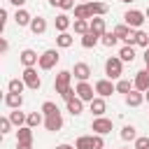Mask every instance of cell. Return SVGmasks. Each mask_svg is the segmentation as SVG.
Here are the masks:
<instances>
[{"mask_svg":"<svg viewBox=\"0 0 149 149\" xmlns=\"http://www.w3.org/2000/svg\"><path fill=\"white\" fill-rule=\"evenodd\" d=\"M147 72H149V63H147Z\"/></svg>","mask_w":149,"mask_h":149,"instance_id":"52","label":"cell"},{"mask_svg":"<svg viewBox=\"0 0 149 149\" xmlns=\"http://www.w3.org/2000/svg\"><path fill=\"white\" fill-rule=\"evenodd\" d=\"M144 19H147V14H144V12H140V9H128V12L123 14L126 26H130V28H140V26L144 23Z\"/></svg>","mask_w":149,"mask_h":149,"instance_id":"4","label":"cell"},{"mask_svg":"<svg viewBox=\"0 0 149 149\" xmlns=\"http://www.w3.org/2000/svg\"><path fill=\"white\" fill-rule=\"evenodd\" d=\"M74 33H79V35H86L88 30H91V21L88 19H74Z\"/></svg>","mask_w":149,"mask_h":149,"instance_id":"27","label":"cell"},{"mask_svg":"<svg viewBox=\"0 0 149 149\" xmlns=\"http://www.w3.org/2000/svg\"><path fill=\"white\" fill-rule=\"evenodd\" d=\"M9 2H12V5H16V7H23V5H26V0H9Z\"/></svg>","mask_w":149,"mask_h":149,"instance_id":"44","label":"cell"},{"mask_svg":"<svg viewBox=\"0 0 149 149\" xmlns=\"http://www.w3.org/2000/svg\"><path fill=\"white\" fill-rule=\"evenodd\" d=\"M19 58H21L23 68H35V65L40 63V56H37V51H33V49H23V51L19 54Z\"/></svg>","mask_w":149,"mask_h":149,"instance_id":"9","label":"cell"},{"mask_svg":"<svg viewBox=\"0 0 149 149\" xmlns=\"http://www.w3.org/2000/svg\"><path fill=\"white\" fill-rule=\"evenodd\" d=\"M135 137H137V130H135V126H123L121 128V140H126V142H135Z\"/></svg>","mask_w":149,"mask_h":149,"instance_id":"30","label":"cell"},{"mask_svg":"<svg viewBox=\"0 0 149 149\" xmlns=\"http://www.w3.org/2000/svg\"><path fill=\"white\" fill-rule=\"evenodd\" d=\"M142 102H144V93L137 91V88H133V91L126 95V105H128V107H140Z\"/></svg>","mask_w":149,"mask_h":149,"instance_id":"15","label":"cell"},{"mask_svg":"<svg viewBox=\"0 0 149 149\" xmlns=\"http://www.w3.org/2000/svg\"><path fill=\"white\" fill-rule=\"evenodd\" d=\"M144 100H149V88H147V91H144Z\"/></svg>","mask_w":149,"mask_h":149,"instance_id":"48","label":"cell"},{"mask_svg":"<svg viewBox=\"0 0 149 149\" xmlns=\"http://www.w3.org/2000/svg\"><path fill=\"white\" fill-rule=\"evenodd\" d=\"M72 74H74L79 81H88V77H91V65H88V63H74Z\"/></svg>","mask_w":149,"mask_h":149,"instance_id":"11","label":"cell"},{"mask_svg":"<svg viewBox=\"0 0 149 149\" xmlns=\"http://www.w3.org/2000/svg\"><path fill=\"white\" fill-rule=\"evenodd\" d=\"M72 42H74V37L65 30V33H58V37H56V47H61V49H68V47H72Z\"/></svg>","mask_w":149,"mask_h":149,"instance_id":"26","label":"cell"},{"mask_svg":"<svg viewBox=\"0 0 149 149\" xmlns=\"http://www.w3.org/2000/svg\"><path fill=\"white\" fill-rule=\"evenodd\" d=\"M133 88H135V84H130L128 79H119V81H116V93H123V95H128Z\"/></svg>","mask_w":149,"mask_h":149,"instance_id":"34","label":"cell"},{"mask_svg":"<svg viewBox=\"0 0 149 149\" xmlns=\"http://www.w3.org/2000/svg\"><path fill=\"white\" fill-rule=\"evenodd\" d=\"M91 33H95V35H100V37H102V33H107L102 16H93V19H91Z\"/></svg>","mask_w":149,"mask_h":149,"instance_id":"20","label":"cell"},{"mask_svg":"<svg viewBox=\"0 0 149 149\" xmlns=\"http://www.w3.org/2000/svg\"><path fill=\"white\" fill-rule=\"evenodd\" d=\"M16 149H33V142H16Z\"/></svg>","mask_w":149,"mask_h":149,"instance_id":"41","label":"cell"},{"mask_svg":"<svg viewBox=\"0 0 149 149\" xmlns=\"http://www.w3.org/2000/svg\"><path fill=\"white\" fill-rule=\"evenodd\" d=\"M144 63H149V47L144 49Z\"/></svg>","mask_w":149,"mask_h":149,"instance_id":"47","label":"cell"},{"mask_svg":"<svg viewBox=\"0 0 149 149\" xmlns=\"http://www.w3.org/2000/svg\"><path fill=\"white\" fill-rule=\"evenodd\" d=\"M135 44H140V47H149V33H144V30H137V37H135Z\"/></svg>","mask_w":149,"mask_h":149,"instance_id":"37","label":"cell"},{"mask_svg":"<svg viewBox=\"0 0 149 149\" xmlns=\"http://www.w3.org/2000/svg\"><path fill=\"white\" fill-rule=\"evenodd\" d=\"M91 130L98 133V135H107V133L114 130V123H112L109 119H105V116H95L93 123H91Z\"/></svg>","mask_w":149,"mask_h":149,"instance_id":"6","label":"cell"},{"mask_svg":"<svg viewBox=\"0 0 149 149\" xmlns=\"http://www.w3.org/2000/svg\"><path fill=\"white\" fill-rule=\"evenodd\" d=\"M12 126H14V123H12L9 116H2V119H0V133H2V135H7V133L12 130Z\"/></svg>","mask_w":149,"mask_h":149,"instance_id":"38","label":"cell"},{"mask_svg":"<svg viewBox=\"0 0 149 149\" xmlns=\"http://www.w3.org/2000/svg\"><path fill=\"white\" fill-rule=\"evenodd\" d=\"M65 105H68V112H70L72 116H79V114L84 112V100H81L79 95H74V98H70V100H68Z\"/></svg>","mask_w":149,"mask_h":149,"instance_id":"14","label":"cell"},{"mask_svg":"<svg viewBox=\"0 0 149 149\" xmlns=\"http://www.w3.org/2000/svg\"><path fill=\"white\" fill-rule=\"evenodd\" d=\"M74 91H77V95H79L84 102H91V100L95 98V95H93V93H95V86H91L88 81H79Z\"/></svg>","mask_w":149,"mask_h":149,"instance_id":"8","label":"cell"},{"mask_svg":"<svg viewBox=\"0 0 149 149\" xmlns=\"http://www.w3.org/2000/svg\"><path fill=\"white\" fill-rule=\"evenodd\" d=\"M98 42H100V35H95V33H91V30H88L86 35H81V47H84V49H93Z\"/></svg>","mask_w":149,"mask_h":149,"instance_id":"21","label":"cell"},{"mask_svg":"<svg viewBox=\"0 0 149 149\" xmlns=\"http://www.w3.org/2000/svg\"><path fill=\"white\" fill-rule=\"evenodd\" d=\"M74 19H93L91 16V9H88V5L86 2H79V5H74Z\"/></svg>","mask_w":149,"mask_h":149,"instance_id":"24","label":"cell"},{"mask_svg":"<svg viewBox=\"0 0 149 149\" xmlns=\"http://www.w3.org/2000/svg\"><path fill=\"white\" fill-rule=\"evenodd\" d=\"M93 149H105V140L98 133H93Z\"/></svg>","mask_w":149,"mask_h":149,"instance_id":"40","label":"cell"},{"mask_svg":"<svg viewBox=\"0 0 149 149\" xmlns=\"http://www.w3.org/2000/svg\"><path fill=\"white\" fill-rule=\"evenodd\" d=\"M26 123H28L30 128H37L40 123H44V114H42V109H40V112H30V114H28V121H26Z\"/></svg>","mask_w":149,"mask_h":149,"instance_id":"29","label":"cell"},{"mask_svg":"<svg viewBox=\"0 0 149 149\" xmlns=\"http://www.w3.org/2000/svg\"><path fill=\"white\" fill-rule=\"evenodd\" d=\"M119 58H121L123 63H133V61H135V49H133L130 44H126V47L119 51Z\"/></svg>","mask_w":149,"mask_h":149,"instance_id":"28","label":"cell"},{"mask_svg":"<svg viewBox=\"0 0 149 149\" xmlns=\"http://www.w3.org/2000/svg\"><path fill=\"white\" fill-rule=\"evenodd\" d=\"M61 2H63V0H49V5H51V7H61Z\"/></svg>","mask_w":149,"mask_h":149,"instance_id":"46","label":"cell"},{"mask_svg":"<svg viewBox=\"0 0 149 149\" xmlns=\"http://www.w3.org/2000/svg\"><path fill=\"white\" fill-rule=\"evenodd\" d=\"M7 23V9H0V26Z\"/></svg>","mask_w":149,"mask_h":149,"instance_id":"42","label":"cell"},{"mask_svg":"<svg viewBox=\"0 0 149 149\" xmlns=\"http://www.w3.org/2000/svg\"><path fill=\"white\" fill-rule=\"evenodd\" d=\"M81 2H91V0H81Z\"/></svg>","mask_w":149,"mask_h":149,"instance_id":"51","label":"cell"},{"mask_svg":"<svg viewBox=\"0 0 149 149\" xmlns=\"http://www.w3.org/2000/svg\"><path fill=\"white\" fill-rule=\"evenodd\" d=\"M95 93L102 98H109L112 93H116V84H112V79H98L95 81Z\"/></svg>","mask_w":149,"mask_h":149,"instance_id":"7","label":"cell"},{"mask_svg":"<svg viewBox=\"0 0 149 149\" xmlns=\"http://www.w3.org/2000/svg\"><path fill=\"white\" fill-rule=\"evenodd\" d=\"M44 128H47V130H51V133L61 130V128H63V116H61V112L44 116Z\"/></svg>","mask_w":149,"mask_h":149,"instance_id":"10","label":"cell"},{"mask_svg":"<svg viewBox=\"0 0 149 149\" xmlns=\"http://www.w3.org/2000/svg\"><path fill=\"white\" fill-rule=\"evenodd\" d=\"M54 23H56V30H58V33H65V30L72 26V21H70V16H68V14H58Z\"/></svg>","mask_w":149,"mask_h":149,"instance_id":"25","label":"cell"},{"mask_svg":"<svg viewBox=\"0 0 149 149\" xmlns=\"http://www.w3.org/2000/svg\"><path fill=\"white\" fill-rule=\"evenodd\" d=\"M61 61V56H58V49H47V51H42L40 54V70H51V68H56V63Z\"/></svg>","mask_w":149,"mask_h":149,"instance_id":"3","label":"cell"},{"mask_svg":"<svg viewBox=\"0 0 149 149\" xmlns=\"http://www.w3.org/2000/svg\"><path fill=\"white\" fill-rule=\"evenodd\" d=\"M56 149H77V147H74V144H58Z\"/></svg>","mask_w":149,"mask_h":149,"instance_id":"45","label":"cell"},{"mask_svg":"<svg viewBox=\"0 0 149 149\" xmlns=\"http://www.w3.org/2000/svg\"><path fill=\"white\" fill-rule=\"evenodd\" d=\"M21 79L26 81V86L28 88H33V91H37L40 86H42V79H40V74H37V70L35 68H26L23 70V74H21Z\"/></svg>","mask_w":149,"mask_h":149,"instance_id":"5","label":"cell"},{"mask_svg":"<svg viewBox=\"0 0 149 149\" xmlns=\"http://www.w3.org/2000/svg\"><path fill=\"white\" fill-rule=\"evenodd\" d=\"M16 142H33V128L28 123L16 130Z\"/></svg>","mask_w":149,"mask_h":149,"instance_id":"23","label":"cell"},{"mask_svg":"<svg viewBox=\"0 0 149 149\" xmlns=\"http://www.w3.org/2000/svg\"><path fill=\"white\" fill-rule=\"evenodd\" d=\"M144 14H147V19H149V7H147V12H144Z\"/></svg>","mask_w":149,"mask_h":149,"instance_id":"49","label":"cell"},{"mask_svg":"<svg viewBox=\"0 0 149 149\" xmlns=\"http://www.w3.org/2000/svg\"><path fill=\"white\" fill-rule=\"evenodd\" d=\"M5 105L12 107V109H19V107L23 105V95H21V93H12V91H7V95H5Z\"/></svg>","mask_w":149,"mask_h":149,"instance_id":"16","label":"cell"},{"mask_svg":"<svg viewBox=\"0 0 149 149\" xmlns=\"http://www.w3.org/2000/svg\"><path fill=\"white\" fill-rule=\"evenodd\" d=\"M116 42H119V37H116V33H114V30H112V33L107 30V33H102V37H100V44H105V47H109V49H112Z\"/></svg>","mask_w":149,"mask_h":149,"instance_id":"31","label":"cell"},{"mask_svg":"<svg viewBox=\"0 0 149 149\" xmlns=\"http://www.w3.org/2000/svg\"><path fill=\"white\" fill-rule=\"evenodd\" d=\"M114 33H116V37H119V40H123V42H126V40H128V35L133 33V28H130V26H126V23H121V26H116V28H114Z\"/></svg>","mask_w":149,"mask_h":149,"instance_id":"35","label":"cell"},{"mask_svg":"<svg viewBox=\"0 0 149 149\" xmlns=\"http://www.w3.org/2000/svg\"><path fill=\"white\" fill-rule=\"evenodd\" d=\"M30 21H33V16H30L26 9H21V7H19V9H16V14H14V23L21 28V26H30Z\"/></svg>","mask_w":149,"mask_h":149,"instance_id":"18","label":"cell"},{"mask_svg":"<svg viewBox=\"0 0 149 149\" xmlns=\"http://www.w3.org/2000/svg\"><path fill=\"white\" fill-rule=\"evenodd\" d=\"M126 149H128V147H126Z\"/></svg>","mask_w":149,"mask_h":149,"instance_id":"53","label":"cell"},{"mask_svg":"<svg viewBox=\"0 0 149 149\" xmlns=\"http://www.w3.org/2000/svg\"><path fill=\"white\" fill-rule=\"evenodd\" d=\"M40 109H42V114H44V116H49V114H56V112H58V107H56V102H51V100H44Z\"/></svg>","mask_w":149,"mask_h":149,"instance_id":"36","label":"cell"},{"mask_svg":"<svg viewBox=\"0 0 149 149\" xmlns=\"http://www.w3.org/2000/svg\"><path fill=\"white\" fill-rule=\"evenodd\" d=\"M23 88H26L23 79H9V84H7V91H12V93H23Z\"/></svg>","mask_w":149,"mask_h":149,"instance_id":"33","label":"cell"},{"mask_svg":"<svg viewBox=\"0 0 149 149\" xmlns=\"http://www.w3.org/2000/svg\"><path fill=\"white\" fill-rule=\"evenodd\" d=\"M0 49H2V51H7V49H9V44H7V40H0Z\"/></svg>","mask_w":149,"mask_h":149,"instance_id":"43","label":"cell"},{"mask_svg":"<svg viewBox=\"0 0 149 149\" xmlns=\"http://www.w3.org/2000/svg\"><path fill=\"white\" fill-rule=\"evenodd\" d=\"M74 147H77V149H93V135H81V137H77Z\"/></svg>","mask_w":149,"mask_h":149,"instance_id":"32","label":"cell"},{"mask_svg":"<svg viewBox=\"0 0 149 149\" xmlns=\"http://www.w3.org/2000/svg\"><path fill=\"white\" fill-rule=\"evenodd\" d=\"M133 147H135V149H149V135H147V137H135Z\"/></svg>","mask_w":149,"mask_h":149,"instance_id":"39","label":"cell"},{"mask_svg":"<svg viewBox=\"0 0 149 149\" xmlns=\"http://www.w3.org/2000/svg\"><path fill=\"white\" fill-rule=\"evenodd\" d=\"M121 2H133V0H121Z\"/></svg>","mask_w":149,"mask_h":149,"instance_id":"50","label":"cell"},{"mask_svg":"<svg viewBox=\"0 0 149 149\" xmlns=\"http://www.w3.org/2000/svg\"><path fill=\"white\" fill-rule=\"evenodd\" d=\"M88 107H91V114H93V116H102V114L107 112V105H105V98H102V95L93 98V100L88 102Z\"/></svg>","mask_w":149,"mask_h":149,"instance_id":"13","label":"cell"},{"mask_svg":"<svg viewBox=\"0 0 149 149\" xmlns=\"http://www.w3.org/2000/svg\"><path fill=\"white\" fill-rule=\"evenodd\" d=\"M88 5V9H91V16H105L107 14V5L105 2H95V0H91V2H86Z\"/></svg>","mask_w":149,"mask_h":149,"instance_id":"17","label":"cell"},{"mask_svg":"<svg viewBox=\"0 0 149 149\" xmlns=\"http://www.w3.org/2000/svg\"><path fill=\"white\" fill-rule=\"evenodd\" d=\"M121 72H123V61L119 56H112L105 61V74L107 79H121Z\"/></svg>","mask_w":149,"mask_h":149,"instance_id":"2","label":"cell"},{"mask_svg":"<svg viewBox=\"0 0 149 149\" xmlns=\"http://www.w3.org/2000/svg\"><path fill=\"white\" fill-rule=\"evenodd\" d=\"M9 119H12V123H14L16 128H21V126H26V121H28V114H23V112H21V107H19V109L9 112Z\"/></svg>","mask_w":149,"mask_h":149,"instance_id":"22","label":"cell"},{"mask_svg":"<svg viewBox=\"0 0 149 149\" xmlns=\"http://www.w3.org/2000/svg\"><path fill=\"white\" fill-rule=\"evenodd\" d=\"M28 28L33 30V35H42V33L47 30V21H44L42 16H33V21H30Z\"/></svg>","mask_w":149,"mask_h":149,"instance_id":"19","label":"cell"},{"mask_svg":"<svg viewBox=\"0 0 149 149\" xmlns=\"http://www.w3.org/2000/svg\"><path fill=\"white\" fill-rule=\"evenodd\" d=\"M70 81H72V72L70 70H61L58 74H56V81H54V88H56V93L68 102L70 98H74L77 95V91L70 86Z\"/></svg>","mask_w":149,"mask_h":149,"instance_id":"1","label":"cell"},{"mask_svg":"<svg viewBox=\"0 0 149 149\" xmlns=\"http://www.w3.org/2000/svg\"><path fill=\"white\" fill-rule=\"evenodd\" d=\"M133 84H135V88H137V91H142V93L149 88V72H147V68H144V70H140V72H135Z\"/></svg>","mask_w":149,"mask_h":149,"instance_id":"12","label":"cell"}]
</instances>
